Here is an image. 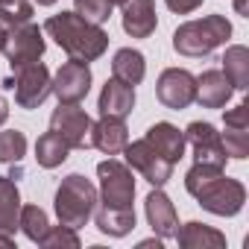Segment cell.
<instances>
[{
	"label": "cell",
	"instance_id": "cell-28",
	"mask_svg": "<svg viewBox=\"0 0 249 249\" xmlns=\"http://www.w3.org/2000/svg\"><path fill=\"white\" fill-rule=\"evenodd\" d=\"M33 21V3L27 0H9V3H0V24L3 27H21Z\"/></svg>",
	"mask_w": 249,
	"mask_h": 249
},
{
	"label": "cell",
	"instance_id": "cell-35",
	"mask_svg": "<svg viewBox=\"0 0 249 249\" xmlns=\"http://www.w3.org/2000/svg\"><path fill=\"white\" fill-rule=\"evenodd\" d=\"M6 33H9V30L0 24V53H3V44H6Z\"/></svg>",
	"mask_w": 249,
	"mask_h": 249
},
{
	"label": "cell",
	"instance_id": "cell-8",
	"mask_svg": "<svg viewBox=\"0 0 249 249\" xmlns=\"http://www.w3.org/2000/svg\"><path fill=\"white\" fill-rule=\"evenodd\" d=\"M91 117L79 103H59V108L50 114V129L71 147V150H85L91 147Z\"/></svg>",
	"mask_w": 249,
	"mask_h": 249
},
{
	"label": "cell",
	"instance_id": "cell-30",
	"mask_svg": "<svg viewBox=\"0 0 249 249\" xmlns=\"http://www.w3.org/2000/svg\"><path fill=\"white\" fill-rule=\"evenodd\" d=\"M223 138V150H226V159H234V161H243L249 156V129H226Z\"/></svg>",
	"mask_w": 249,
	"mask_h": 249
},
{
	"label": "cell",
	"instance_id": "cell-12",
	"mask_svg": "<svg viewBox=\"0 0 249 249\" xmlns=\"http://www.w3.org/2000/svg\"><path fill=\"white\" fill-rule=\"evenodd\" d=\"M185 144L194 147V161L199 164H214V167H226V150H223V138L211 123L194 120L185 129Z\"/></svg>",
	"mask_w": 249,
	"mask_h": 249
},
{
	"label": "cell",
	"instance_id": "cell-2",
	"mask_svg": "<svg viewBox=\"0 0 249 249\" xmlns=\"http://www.w3.org/2000/svg\"><path fill=\"white\" fill-rule=\"evenodd\" d=\"M44 33L76 62H97L108 50V33L76 12H56L44 21Z\"/></svg>",
	"mask_w": 249,
	"mask_h": 249
},
{
	"label": "cell",
	"instance_id": "cell-10",
	"mask_svg": "<svg viewBox=\"0 0 249 249\" xmlns=\"http://www.w3.org/2000/svg\"><path fill=\"white\" fill-rule=\"evenodd\" d=\"M156 97L164 108L182 111L196 100V76L185 68H167L156 82Z\"/></svg>",
	"mask_w": 249,
	"mask_h": 249
},
{
	"label": "cell",
	"instance_id": "cell-4",
	"mask_svg": "<svg viewBox=\"0 0 249 249\" xmlns=\"http://www.w3.org/2000/svg\"><path fill=\"white\" fill-rule=\"evenodd\" d=\"M97 188L91 179H85L82 173H71L62 179V185L56 188V199H53V208H56V217L62 226L68 229H82L94 208H97Z\"/></svg>",
	"mask_w": 249,
	"mask_h": 249
},
{
	"label": "cell",
	"instance_id": "cell-38",
	"mask_svg": "<svg viewBox=\"0 0 249 249\" xmlns=\"http://www.w3.org/2000/svg\"><path fill=\"white\" fill-rule=\"evenodd\" d=\"M0 3H9V0H0Z\"/></svg>",
	"mask_w": 249,
	"mask_h": 249
},
{
	"label": "cell",
	"instance_id": "cell-5",
	"mask_svg": "<svg viewBox=\"0 0 249 249\" xmlns=\"http://www.w3.org/2000/svg\"><path fill=\"white\" fill-rule=\"evenodd\" d=\"M97 179H100V191H97V202L108 205V208H132L135 199V176L132 167L123 164L117 159H106L97 164Z\"/></svg>",
	"mask_w": 249,
	"mask_h": 249
},
{
	"label": "cell",
	"instance_id": "cell-20",
	"mask_svg": "<svg viewBox=\"0 0 249 249\" xmlns=\"http://www.w3.org/2000/svg\"><path fill=\"white\" fill-rule=\"evenodd\" d=\"M21 217V194L12 176H0V234L15 237Z\"/></svg>",
	"mask_w": 249,
	"mask_h": 249
},
{
	"label": "cell",
	"instance_id": "cell-7",
	"mask_svg": "<svg viewBox=\"0 0 249 249\" xmlns=\"http://www.w3.org/2000/svg\"><path fill=\"white\" fill-rule=\"evenodd\" d=\"M47 50L44 41V30L38 24H21V27H9L6 33V44H3V56L9 62V68H24L30 62H38Z\"/></svg>",
	"mask_w": 249,
	"mask_h": 249
},
{
	"label": "cell",
	"instance_id": "cell-36",
	"mask_svg": "<svg viewBox=\"0 0 249 249\" xmlns=\"http://www.w3.org/2000/svg\"><path fill=\"white\" fill-rule=\"evenodd\" d=\"M38 6H53V3H59V0H36Z\"/></svg>",
	"mask_w": 249,
	"mask_h": 249
},
{
	"label": "cell",
	"instance_id": "cell-15",
	"mask_svg": "<svg viewBox=\"0 0 249 249\" xmlns=\"http://www.w3.org/2000/svg\"><path fill=\"white\" fill-rule=\"evenodd\" d=\"M97 108H100V117H120V120L129 117L135 108V85H126L111 76L100 91Z\"/></svg>",
	"mask_w": 249,
	"mask_h": 249
},
{
	"label": "cell",
	"instance_id": "cell-21",
	"mask_svg": "<svg viewBox=\"0 0 249 249\" xmlns=\"http://www.w3.org/2000/svg\"><path fill=\"white\" fill-rule=\"evenodd\" d=\"M111 76L126 82V85H141L144 76H147V59L141 50H132V47H120L111 59Z\"/></svg>",
	"mask_w": 249,
	"mask_h": 249
},
{
	"label": "cell",
	"instance_id": "cell-18",
	"mask_svg": "<svg viewBox=\"0 0 249 249\" xmlns=\"http://www.w3.org/2000/svg\"><path fill=\"white\" fill-rule=\"evenodd\" d=\"M231 94H234V88L223 71H205L196 76V100L194 103H199L202 108H223L231 100Z\"/></svg>",
	"mask_w": 249,
	"mask_h": 249
},
{
	"label": "cell",
	"instance_id": "cell-33",
	"mask_svg": "<svg viewBox=\"0 0 249 249\" xmlns=\"http://www.w3.org/2000/svg\"><path fill=\"white\" fill-rule=\"evenodd\" d=\"M6 117H9V103H6V97L0 94V126L6 123Z\"/></svg>",
	"mask_w": 249,
	"mask_h": 249
},
{
	"label": "cell",
	"instance_id": "cell-26",
	"mask_svg": "<svg viewBox=\"0 0 249 249\" xmlns=\"http://www.w3.org/2000/svg\"><path fill=\"white\" fill-rule=\"evenodd\" d=\"M27 156V135L18 129L0 132V164H18Z\"/></svg>",
	"mask_w": 249,
	"mask_h": 249
},
{
	"label": "cell",
	"instance_id": "cell-6",
	"mask_svg": "<svg viewBox=\"0 0 249 249\" xmlns=\"http://www.w3.org/2000/svg\"><path fill=\"white\" fill-rule=\"evenodd\" d=\"M50 71L44 62H30L24 68H15V76L3 82V88L15 91L18 108H38L50 97Z\"/></svg>",
	"mask_w": 249,
	"mask_h": 249
},
{
	"label": "cell",
	"instance_id": "cell-25",
	"mask_svg": "<svg viewBox=\"0 0 249 249\" xmlns=\"http://www.w3.org/2000/svg\"><path fill=\"white\" fill-rule=\"evenodd\" d=\"M18 229H21L33 243H41V237H44V234H47V229H50L47 211H44V208H38V205H21Z\"/></svg>",
	"mask_w": 249,
	"mask_h": 249
},
{
	"label": "cell",
	"instance_id": "cell-27",
	"mask_svg": "<svg viewBox=\"0 0 249 249\" xmlns=\"http://www.w3.org/2000/svg\"><path fill=\"white\" fill-rule=\"evenodd\" d=\"M111 9H114V0H73V12L100 27L111 18Z\"/></svg>",
	"mask_w": 249,
	"mask_h": 249
},
{
	"label": "cell",
	"instance_id": "cell-3",
	"mask_svg": "<svg viewBox=\"0 0 249 249\" xmlns=\"http://www.w3.org/2000/svg\"><path fill=\"white\" fill-rule=\"evenodd\" d=\"M231 38V24L226 15H205L196 21H185L173 33V50L188 59H202L223 47Z\"/></svg>",
	"mask_w": 249,
	"mask_h": 249
},
{
	"label": "cell",
	"instance_id": "cell-37",
	"mask_svg": "<svg viewBox=\"0 0 249 249\" xmlns=\"http://www.w3.org/2000/svg\"><path fill=\"white\" fill-rule=\"evenodd\" d=\"M120 3H123V0H114V6H120Z\"/></svg>",
	"mask_w": 249,
	"mask_h": 249
},
{
	"label": "cell",
	"instance_id": "cell-24",
	"mask_svg": "<svg viewBox=\"0 0 249 249\" xmlns=\"http://www.w3.org/2000/svg\"><path fill=\"white\" fill-rule=\"evenodd\" d=\"M68 156H71V147H68L53 129L44 132V135L36 141V161H38V167H44V170L62 167V164L68 161Z\"/></svg>",
	"mask_w": 249,
	"mask_h": 249
},
{
	"label": "cell",
	"instance_id": "cell-29",
	"mask_svg": "<svg viewBox=\"0 0 249 249\" xmlns=\"http://www.w3.org/2000/svg\"><path fill=\"white\" fill-rule=\"evenodd\" d=\"M44 249H79V237H76V229H68V226H50L47 234L41 237Z\"/></svg>",
	"mask_w": 249,
	"mask_h": 249
},
{
	"label": "cell",
	"instance_id": "cell-32",
	"mask_svg": "<svg viewBox=\"0 0 249 249\" xmlns=\"http://www.w3.org/2000/svg\"><path fill=\"white\" fill-rule=\"evenodd\" d=\"M164 3L173 15H191L202 6V0H164Z\"/></svg>",
	"mask_w": 249,
	"mask_h": 249
},
{
	"label": "cell",
	"instance_id": "cell-31",
	"mask_svg": "<svg viewBox=\"0 0 249 249\" xmlns=\"http://www.w3.org/2000/svg\"><path fill=\"white\" fill-rule=\"evenodd\" d=\"M226 129H249V103H237L223 114Z\"/></svg>",
	"mask_w": 249,
	"mask_h": 249
},
{
	"label": "cell",
	"instance_id": "cell-23",
	"mask_svg": "<svg viewBox=\"0 0 249 249\" xmlns=\"http://www.w3.org/2000/svg\"><path fill=\"white\" fill-rule=\"evenodd\" d=\"M223 73L231 82L234 91H246L249 88V50L243 44H231L223 53Z\"/></svg>",
	"mask_w": 249,
	"mask_h": 249
},
{
	"label": "cell",
	"instance_id": "cell-14",
	"mask_svg": "<svg viewBox=\"0 0 249 249\" xmlns=\"http://www.w3.org/2000/svg\"><path fill=\"white\" fill-rule=\"evenodd\" d=\"M120 12H123V33L129 38H150L159 27L153 0H123Z\"/></svg>",
	"mask_w": 249,
	"mask_h": 249
},
{
	"label": "cell",
	"instance_id": "cell-19",
	"mask_svg": "<svg viewBox=\"0 0 249 249\" xmlns=\"http://www.w3.org/2000/svg\"><path fill=\"white\" fill-rule=\"evenodd\" d=\"M173 240H176L182 249H223V246H226V234L217 231L214 226L199 223V220H191V223L179 226Z\"/></svg>",
	"mask_w": 249,
	"mask_h": 249
},
{
	"label": "cell",
	"instance_id": "cell-13",
	"mask_svg": "<svg viewBox=\"0 0 249 249\" xmlns=\"http://www.w3.org/2000/svg\"><path fill=\"white\" fill-rule=\"evenodd\" d=\"M144 214L147 223L153 229V234H159L161 240H173L176 229H179V217H176V205L170 202V196L161 188H153L144 199Z\"/></svg>",
	"mask_w": 249,
	"mask_h": 249
},
{
	"label": "cell",
	"instance_id": "cell-34",
	"mask_svg": "<svg viewBox=\"0 0 249 249\" xmlns=\"http://www.w3.org/2000/svg\"><path fill=\"white\" fill-rule=\"evenodd\" d=\"M161 243H164V240H161V237L156 234V237H150V240H141L138 246H141V249H150V246H156V249H161Z\"/></svg>",
	"mask_w": 249,
	"mask_h": 249
},
{
	"label": "cell",
	"instance_id": "cell-11",
	"mask_svg": "<svg viewBox=\"0 0 249 249\" xmlns=\"http://www.w3.org/2000/svg\"><path fill=\"white\" fill-rule=\"evenodd\" d=\"M91 91V68L88 62H65L53 79H50V94H56L59 103H82Z\"/></svg>",
	"mask_w": 249,
	"mask_h": 249
},
{
	"label": "cell",
	"instance_id": "cell-9",
	"mask_svg": "<svg viewBox=\"0 0 249 249\" xmlns=\"http://www.w3.org/2000/svg\"><path fill=\"white\" fill-rule=\"evenodd\" d=\"M123 156H126V164H129L135 173H141L153 188H164V185L170 182V176H173V167H176V164H170L167 159H161L144 138L126 144V147H123Z\"/></svg>",
	"mask_w": 249,
	"mask_h": 249
},
{
	"label": "cell",
	"instance_id": "cell-22",
	"mask_svg": "<svg viewBox=\"0 0 249 249\" xmlns=\"http://www.w3.org/2000/svg\"><path fill=\"white\" fill-rule=\"evenodd\" d=\"M94 223L103 234L108 237H126L132 229H135V208H108V205H100L94 208Z\"/></svg>",
	"mask_w": 249,
	"mask_h": 249
},
{
	"label": "cell",
	"instance_id": "cell-17",
	"mask_svg": "<svg viewBox=\"0 0 249 249\" xmlns=\"http://www.w3.org/2000/svg\"><path fill=\"white\" fill-rule=\"evenodd\" d=\"M144 141L161 156L167 159L170 164H179V159L185 156V132L179 126H173V123L161 120V123H153V126L147 129Z\"/></svg>",
	"mask_w": 249,
	"mask_h": 249
},
{
	"label": "cell",
	"instance_id": "cell-16",
	"mask_svg": "<svg viewBox=\"0 0 249 249\" xmlns=\"http://www.w3.org/2000/svg\"><path fill=\"white\" fill-rule=\"evenodd\" d=\"M91 147H97L103 156H120L123 147L129 144V132L126 123L120 117H100L97 123H91Z\"/></svg>",
	"mask_w": 249,
	"mask_h": 249
},
{
	"label": "cell",
	"instance_id": "cell-1",
	"mask_svg": "<svg viewBox=\"0 0 249 249\" xmlns=\"http://www.w3.org/2000/svg\"><path fill=\"white\" fill-rule=\"evenodd\" d=\"M185 191L208 214H217V217H234L246 205V188H243V182L226 176L223 167H214V164L194 161V167L185 173Z\"/></svg>",
	"mask_w": 249,
	"mask_h": 249
}]
</instances>
